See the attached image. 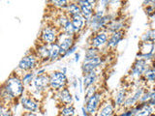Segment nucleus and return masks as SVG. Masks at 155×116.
I'll return each instance as SVG.
<instances>
[{
	"mask_svg": "<svg viewBox=\"0 0 155 116\" xmlns=\"http://www.w3.org/2000/svg\"><path fill=\"white\" fill-rule=\"evenodd\" d=\"M140 42L155 43V29L150 28L147 31H145L140 37Z\"/></svg>",
	"mask_w": 155,
	"mask_h": 116,
	"instance_id": "b1692460",
	"label": "nucleus"
},
{
	"mask_svg": "<svg viewBox=\"0 0 155 116\" xmlns=\"http://www.w3.org/2000/svg\"><path fill=\"white\" fill-rule=\"evenodd\" d=\"M142 79L147 85H149L150 83L155 85V60L151 62V66L145 71Z\"/></svg>",
	"mask_w": 155,
	"mask_h": 116,
	"instance_id": "aec40b11",
	"label": "nucleus"
},
{
	"mask_svg": "<svg viewBox=\"0 0 155 116\" xmlns=\"http://www.w3.org/2000/svg\"><path fill=\"white\" fill-rule=\"evenodd\" d=\"M76 100L79 102L80 101V97H79V95H76Z\"/></svg>",
	"mask_w": 155,
	"mask_h": 116,
	"instance_id": "e433bc0d",
	"label": "nucleus"
},
{
	"mask_svg": "<svg viewBox=\"0 0 155 116\" xmlns=\"http://www.w3.org/2000/svg\"><path fill=\"white\" fill-rule=\"evenodd\" d=\"M105 56L104 53L100 56H97L95 58H92L90 60H84L81 64V72L82 76H84L88 72L96 71L104 65L105 63Z\"/></svg>",
	"mask_w": 155,
	"mask_h": 116,
	"instance_id": "6e6552de",
	"label": "nucleus"
},
{
	"mask_svg": "<svg viewBox=\"0 0 155 116\" xmlns=\"http://www.w3.org/2000/svg\"><path fill=\"white\" fill-rule=\"evenodd\" d=\"M99 89H100V88H99V84L92 85V86L89 87V88H87V89L84 91V92H85V94H84V103L90 98L91 96H93Z\"/></svg>",
	"mask_w": 155,
	"mask_h": 116,
	"instance_id": "bb28decb",
	"label": "nucleus"
},
{
	"mask_svg": "<svg viewBox=\"0 0 155 116\" xmlns=\"http://www.w3.org/2000/svg\"><path fill=\"white\" fill-rule=\"evenodd\" d=\"M35 75L36 74H34V72H24V74L21 76V80L23 82L24 86H25V88L27 86H30L32 84L34 77H35Z\"/></svg>",
	"mask_w": 155,
	"mask_h": 116,
	"instance_id": "a878e982",
	"label": "nucleus"
},
{
	"mask_svg": "<svg viewBox=\"0 0 155 116\" xmlns=\"http://www.w3.org/2000/svg\"><path fill=\"white\" fill-rule=\"evenodd\" d=\"M31 86L33 87V92L31 93H35L37 96H44L46 95L50 88V74L45 72L42 75H35L33 82Z\"/></svg>",
	"mask_w": 155,
	"mask_h": 116,
	"instance_id": "20e7f679",
	"label": "nucleus"
},
{
	"mask_svg": "<svg viewBox=\"0 0 155 116\" xmlns=\"http://www.w3.org/2000/svg\"><path fill=\"white\" fill-rule=\"evenodd\" d=\"M126 35V30H119V31H116L110 34L109 39H108V43H107L106 47L104 50H114L119 45V43L123 40L125 38Z\"/></svg>",
	"mask_w": 155,
	"mask_h": 116,
	"instance_id": "4468645a",
	"label": "nucleus"
},
{
	"mask_svg": "<svg viewBox=\"0 0 155 116\" xmlns=\"http://www.w3.org/2000/svg\"><path fill=\"white\" fill-rule=\"evenodd\" d=\"M3 111H4V105L2 104V102L0 101V116H2Z\"/></svg>",
	"mask_w": 155,
	"mask_h": 116,
	"instance_id": "f704fd0d",
	"label": "nucleus"
},
{
	"mask_svg": "<svg viewBox=\"0 0 155 116\" xmlns=\"http://www.w3.org/2000/svg\"><path fill=\"white\" fill-rule=\"evenodd\" d=\"M81 111H82V115L84 116H89V114H88V112H87V110L85 109L84 106H82L81 108Z\"/></svg>",
	"mask_w": 155,
	"mask_h": 116,
	"instance_id": "72a5a7b5",
	"label": "nucleus"
},
{
	"mask_svg": "<svg viewBox=\"0 0 155 116\" xmlns=\"http://www.w3.org/2000/svg\"><path fill=\"white\" fill-rule=\"evenodd\" d=\"M132 85V84H131ZM130 84L129 85H122L121 87H119L117 92H116L115 96L113 98L114 100V103L115 105V108H116V112H117V110H119L121 108H122V105L124 104V102L127 98V96L129 95L130 91H131V88H130Z\"/></svg>",
	"mask_w": 155,
	"mask_h": 116,
	"instance_id": "9b49d317",
	"label": "nucleus"
},
{
	"mask_svg": "<svg viewBox=\"0 0 155 116\" xmlns=\"http://www.w3.org/2000/svg\"><path fill=\"white\" fill-rule=\"evenodd\" d=\"M2 116H13V109L11 108L4 106V111H3Z\"/></svg>",
	"mask_w": 155,
	"mask_h": 116,
	"instance_id": "7c9ffc66",
	"label": "nucleus"
},
{
	"mask_svg": "<svg viewBox=\"0 0 155 116\" xmlns=\"http://www.w3.org/2000/svg\"><path fill=\"white\" fill-rule=\"evenodd\" d=\"M143 11L149 18L155 17V7L152 5V1L150 2V4L147 5V6H143Z\"/></svg>",
	"mask_w": 155,
	"mask_h": 116,
	"instance_id": "c85d7f7f",
	"label": "nucleus"
},
{
	"mask_svg": "<svg viewBox=\"0 0 155 116\" xmlns=\"http://www.w3.org/2000/svg\"><path fill=\"white\" fill-rule=\"evenodd\" d=\"M71 21V23L73 25V28H74V30L78 35H80V34L82 33V31H84L85 27H87V21L86 19L80 14V16H76V17H73L70 18Z\"/></svg>",
	"mask_w": 155,
	"mask_h": 116,
	"instance_id": "a211bd4d",
	"label": "nucleus"
},
{
	"mask_svg": "<svg viewBox=\"0 0 155 116\" xmlns=\"http://www.w3.org/2000/svg\"><path fill=\"white\" fill-rule=\"evenodd\" d=\"M149 99H150V87H149V85H147L144 92L143 93L142 97L140 98L139 104H147Z\"/></svg>",
	"mask_w": 155,
	"mask_h": 116,
	"instance_id": "cd10ccee",
	"label": "nucleus"
},
{
	"mask_svg": "<svg viewBox=\"0 0 155 116\" xmlns=\"http://www.w3.org/2000/svg\"><path fill=\"white\" fill-rule=\"evenodd\" d=\"M149 105L155 108V86H153L151 89H150V99L147 103Z\"/></svg>",
	"mask_w": 155,
	"mask_h": 116,
	"instance_id": "c756f323",
	"label": "nucleus"
},
{
	"mask_svg": "<svg viewBox=\"0 0 155 116\" xmlns=\"http://www.w3.org/2000/svg\"><path fill=\"white\" fill-rule=\"evenodd\" d=\"M57 116H77L76 115V108L74 105H64L58 108Z\"/></svg>",
	"mask_w": 155,
	"mask_h": 116,
	"instance_id": "4be33fe9",
	"label": "nucleus"
},
{
	"mask_svg": "<svg viewBox=\"0 0 155 116\" xmlns=\"http://www.w3.org/2000/svg\"><path fill=\"white\" fill-rule=\"evenodd\" d=\"M116 114V108L113 98H105L96 116H114Z\"/></svg>",
	"mask_w": 155,
	"mask_h": 116,
	"instance_id": "f8f14e48",
	"label": "nucleus"
},
{
	"mask_svg": "<svg viewBox=\"0 0 155 116\" xmlns=\"http://www.w3.org/2000/svg\"><path fill=\"white\" fill-rule=\"evenodd\" d=\"M105 93L103 89H99L96 93L91 96L90 98L87 100L84 103V108L88 112L89 116H96L98 109L100 108V106L103 103V101L105 100Z\"/></svg>",
	"mask_w": 155,
	"mask_h": 116,
	"instance_id": "423d86ee",
	"label": "nucleus"
},
{
	"mask_svg": "<svg viewBox=\"0 0 155 116\" xmlns=\"http://www.w3.org/2000/svg\"><path fill=\"white\" fill-rule=\"evenodd\" d=\"M41 66L42 65H41L40 59H39L34 47H32L29 50L28 52H26V54L21 58V60L19 61L17 70L21 72L22 74H24V72H34V70L37 69L38 67L40 68Z\"/></svg>",
	"mask_w": 155,
	"mask_h": 116,
	"instance_id": "f257e3e1",
	"label": "nucleus"
},
{
	"mask_svg": "<svg viewBox=\"0 0 155 116\" xmlns=\"http://www.w3.org/2000/svg\"><path fill=\"white\" fill-rule=\"evenodd\" d=\"M59 32L60 30L54 25L53 22H51V24H47L45 27L42 28L40 35L38 36L39 43L48 46H51L52 44L57 43Z\"/></svg>",
	"mask_w": 155,
	"mask_h": 116,
	"instance_id": "f03ea898",
	"label": "nucleus"
},
{
	"mask_svg": "<svg viewBox=\"0 0 155 116\" xmlns=\"http://www.w3.org/2000/svg\"><path fill=\"white\" fill-rule=\"evenodd\" d=\"M69 86V80L66 74L61 71H54L50 74V88L53 93H57L60 90Z\"/></svg>",
	"mask_w": 155,
	"mask_h": 116,
	"instance_id": "39448f33",
	"label": "nucleus"
},
{
	"mask_svg": "<svg viewBox=\"0 0 155 116\" xmlns=\"http://www.w3.org/2000/svg\"><path fill=\"white\" fill-rule=\"evenodd\" d=\"M33 47H34V50H35V51L37 53L39 59H40L41 65H44L45 63L51 61V50H50V46L44 45V44L36 42Z\"/></svg>",
	"mask_w": 155,
	"mask_h": 116,
	"instance_id": "ddd939ff",
	"label": "nucleus"
},
{
	"mask_svg": "<svg viewBox=\"0 0 155 116\" xmlns=\"http://www.w3.org/2000/svg\"><path fill=\"white\" fill-rule=\"evenodd\" d=\"M103 54V51L98 48L88 47L85 50V54H84V60H90L92 58H95L97 56H100Z\"/></svg>",
	"mask_w": 155,
	"mask_h": 116,
	"instance_id": "5701e85b",
	"label": "nucleus"
},
{
	"mask_svg": "<svg viewBox=\"0 0 155 116\" xmlns=\"http://www.w3.org/2000/svg\"><path fill=\"white\" fill-rule=\"evenodd\" d=\"M76 48H77V45H75L74 47H72L69 50L67 51V53H66V55H69V54H72V53H74L75 52V50H76Z\"/></svg>",
	"mask_w": 155,
	"mask_h": 116,
	"instance_id": "473e14b6",
	"label": "nucleus"
},
{
	"mask_svg": "<svg viewBox=\"0 0 155 116\" xmlns=\"http://www.w3.org/2000/svg\"><path fill=\"white\" fill-rule=\"evenodd\" d=\"M128 24L126 23V19L123 17H116L114 18L110 22L108 23V25L106 26L105 30L109 34H111L114 32L119 31V30H126Z\"/></svg>",
	"mask_w": 155,
	"mask_h": 116,
	"instance_id": "dca6fc26",
	"label": "nucleus"
},
{
	"mask_svg": "<svg viewBox=\"0 0 155 116\" xmlns=\"http://www.w3.org/2000/svg\"><path fill=\"white\" fill-rule=\"evenodd\" d=\"M151 116H155V113H154V114H152V115H151Z\"/></svg>",
	"mask_w": 155,
	"mask_h": 116,
	"instance_id": "4c0bfd02",
	"label": "nucleus"
},
{
	"mask_svg": "<svg viewBox=\"0 0 155 116\" xmlns=\"http://www.w3.org/2000/svg\"><path fill=\"white\" fill-rule=\"evenodd\" d=\"M109 36H110V34L107 32L105 29L104 30H100L98 32L91 33L89 38L87 39V43H88L89 47L103 50L106 47L107 43H108Z\"/></svg>",
	"mask_w": 155,
	"mask_h": 116,
	"instance_id": "0eeeda50",
	"label": "nucleus"
},
{
	"mask_svg": "<svg viewBox=\"0 0 155 116\" xmlns=\"http://www.w3.org/2000/svg\"><path fill=\"white\" fill-rule=\"evenodd\" d=\"M65 13L70 18L76 16H80L81 14V8L77 1H69L67 5V8L65 9Z\"/></svg>",
	"mask_w": 155,
	"mask_h": 116,
	"instance_id": "412c9836",
	"label": "nucleus"
},
{
	"mask_svg": "<svg viewBox=\"0 0 155 116\" xmlns=\"http://www.w3.org/2000/svg\"><path fill=\"white\" fill-rule=\"evenodd\" d=\"M101 68L96 71H93L91 72H88V74H86L84 76H82V84H84V91L89 88L90 86L92 85H95V84H98V79L100 77V75H101Z\"/></svg>",
	"mask_w": 155,
	"mask_h": 116,
	"instance_id": "f3484780",
	"label": "nucleus"
},
{
	"mask_svg": "<svg viewBox=\"0 0 155 116\" xmlns=\"http://www.w3.org/2000/svg\"><path fill=\"white\" fill-rule=\"evenodd\" d=\"M50 50H51V61L50 62H53L57 60L58 58H60V47L56 43L50 46Z\"/></svg>",
	"mask_w": 155,
	"mask_h": 116,
	"instance_id": "393cba45",
	"label": "nucleus"
},
{
	"mask_svg": "<svg viewBox=\"0 0 155 116\" xmlns=\"http://www.w3.org/2000/svg\"><path fill=\"white\" fill-rule=\"evenodd\" d=\"M135 116H151L155 113V108L148 104H138L134 106Z\"/></svg>",
	"mask_w": 155,
	"mask_h": 116,
	"instance_id": "6ab92c4d",
	"label": "nucleus"
},
{
	"mask_svg": "<svg viewBox=\"0 0 155 116\" xmlns=\"http://www.w3.org/2000/svg\"><path fill=\"white\" fill-rule=\"evenodd\" d=\"M54 94L56 96L58 108H61V106H64V105H73V103H74V98H73V95L69 90V87L62 89L59 92H57V93H54Z\"/></svg>",
	"mask_w": 155,
	"mask_h": 116,
	"instance_id": "2eb2a0df",
	"label": "nucleus"
},
{
	"mask_svg": "<svg viewBox=\"0 0 155 116\" xmlns=\"http://www.w3.org/2000/svg\"><path fill=\"white\" fill-rule=\"evenodd\" d=\"M21 116H39L37 113L35 112H29V111H24V112L21 114Z\"/></svg>",
	"mask_w": 155,
	"mask_h": 116,
	"instance_id": "2f4dec72",
	"label": "nucleus"
},
{
	"mask_svg": "<svg viewBox=\"0 0 155 116\" xmlns=\"http://www.w3.org/2000/svg\"><path fill=\"white\" fill-rule=\"evenodd\" d=\"M151 62L152 61H147L144 59H142V58H136L135 62L133 63V65L129 70L127 75V76L131 80V83L140 79V77H143L145 71L151 66Z\"/></svg>",
	"mask_w": 155,
	"mask_h": 116,
	"instance_id": "7ed1b4c3",
	"label": "nucleus"
},
{
	"mask_svg": "<svg viewBox=\"0 0 155 116\" xmlns=\"http://www.w3.org/2000/svg\"><path fill=\"white\" fill-rule=\"evenodd\" d=\"M19 104L21 105V108L24 111L36 112V111L40 109V105H39L40 102L26 91H25V95H23L21 98V100H19Z\"/></svg>",
	"mask_w": 155,
	"mask_h": 116,
	"instance_id": "9d476101",
	"label": "nucleus"
},
{
	"mask_svg": "<svg viewBox=\"0 0 155 116\" xmlns=\"http://www.w3.org/2000/svg\"><path fill=\"white\" fill-rule=\"evenodd\" d=\"M79 59H80V53L78 52V53H76V59H75V61L77 62V61H79Z\"/></svg>",
	"mask_w": 155,
	"mask_h": 116,
	"instance_id": "c9c22d12",
	"label": "nucleus"
},
{
	"mask_svg": "<svg viewBox=\"0 0 155 116\" xmlns=\"http://www.w3.org/2000/svg\"><path fill=\"white\" fill-rule=\"evenodd\" d=\"M77 3L79 4V6L81 8V16L86 19L87 25H88V22L90 21V18H92V16H93L95 10L97 8V5H98L97 4L98 1H91V0H79V1H77Z\"/></svg>",
	"mask_w": 155,
	"mask_h": 116,
	"instance_id": "1a4fd4ad",
	"label": "nucleus"
}]
</instances>
